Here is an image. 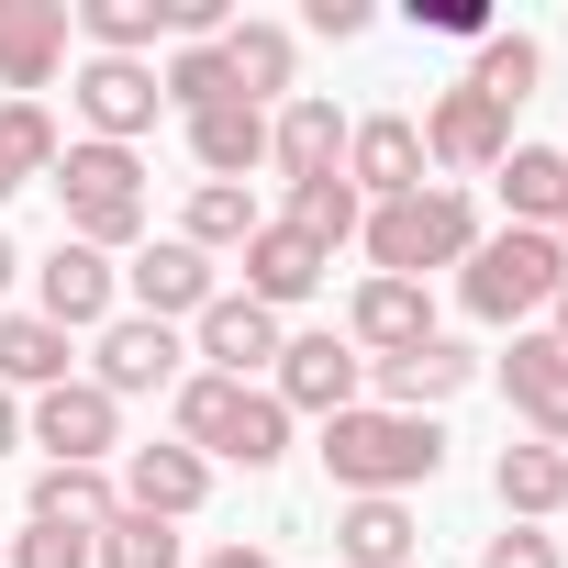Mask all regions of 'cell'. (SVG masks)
I'll return each mask as SVG.
<instances>
[{
  "instance_id": "1",
  "label": "cell",
  "mask_w": 568,
  "mask_h": 568,
  "mask_svg": "<svg viewBox=\"0 0 568 568\" xmlns=\"http://www.w3.org/2000/svg\"><path fill=\"white\" fill-rule=\"evenodd\" d=\"M324 468H335V490H346V501H402V490H424V479L446 468V424L357 402V413H335V424H324Z\"/></svg>"
},
{
  "instance_id": "2",
  "label": "cell",
  "mask_w": 568,
  "mask_h": 568,
  "mask_svg": "<svg viewBox=\"0 0 568 568\" xmlns=\"http://www.w3.org/2000/svg\"><path fill=\"white\" fill-rule=\"evenodd\" d=\"M179 446L201 468H278L291 457V413L267 402V379H179Z\"/></svg>"
},
{
  "instance_id": "3",
  "label": "cell",
  "mask_w": 568,
  "mask_h": 568,
  "mask_svg": "<svg viewBox=\"0 0 568 568\" xmlns=\"http://www.w3.org/2000/svg\"><path fill=\"white\" fill-rule=\"evenodd\" d=\"M357 245H368V278H424V267H468V245H479V201L468 190H413V201H379L368 223H357Z\"/></svg>"
},
{
  "instance_id": "4",
  "label": "cell",
  "mask_w": 568,
  "mask_h": 568,
  "mask_svg": "<svg viewBox=\"0 0 568 568\" xmlns=\"http://www.w3.org/2000/svg\"><path fill=\"white\" fill-rule=\"evenodd\" d=\"M557 291H568V256H557V234H535V223L479 234L468 267H457V302H468L479 324H513V335H524V313H546Z\"/></svg>"
},
{
  "instance_id": "5",
  "label": "cell",
  "mask_w": 568,
  "mask_h": 568,
  "mask_svg": "<svg viewBox=\"0 0 568 568\" xmlns=\"http://www.w3.org/2000/svg\"><path fill=\"white\" fill-rule=\"evenodd\" d=\"M45 190H57L68 234H79V245H101V256H112V245H134V234H145V212H156V201H145V156H134V145H90V134L57 156V179H45Z\"/></svg>"
},
{
  "instance_id": "6",
  "label": "cell",
  "mask_w": 568,
  "mask_h": 568,
  "mask_svg": "<svg viewBox=\"0 0 568 568\" xmlns=\"http://www.w3.org/2000/svg\"><path fill=\"white\" fill-rule=\"evenodd\" d=\"M267 402L278 413H313V424H335V413H357L368 402V357L346 346V335H278V368H267Z\"/></svg>"
},
{
  "instance_id": "7",
  "label": "cell",
  "mask_w": 568,
  "mask_h": 568,
  "mask_svg": "<svg viewBox=\"0 0 568 568\" xmlns=\"http://www.w3.org/2000/svg\"><path fill=\"white\" fill-rule=\"evenodd\" d=\"M34 446H45V468H112L123 457V402L101 390V379H57V390H34Z\"/></svg>"
},
{
  "instance_id": "8",
  "label": "cell",
  "mask_w": 568,
  "mask_h": 568,
  "mask_svg": "<svg viewBox=\"0 0 568 568\" xmlns=\"http://www.w3.org/2000/svg\"><path fill=\"white\" fill-rule=\"evenodd\" d=\"M424 156L446 168V190H468V179H490V168L513 156V112H501V101H479V90L457 79V90H435V101H424Z\"/></svg>"
},
{
  "instance_id": "9",
  "label": "cell",
  "mask_w": 568,
  "mask_h": 568,
  "mask_svg": "<svg viewBox=\"0 0 568 568\" xmlns=\"http://www.w3.org/2000/svg\"><path fill=\"white\" fill-rule=\"evenodd\" d=\"M346 190L379 212V201H413V190H435V156H424V123L413 112H368V123H346Z\"/></svg>"
},
{
  "instance_id": "10",
  "label": "cell",
  "mask_w": 568,
  "mask_h": 568,
  "mask_svg": "<svg viewBox=\"0 0 568 568\" xmlns=\"http://www.w3.org/2000/svg\"><path fill=\"white\" fill-rule=\"evenodd\" d=\"M68 101H79V123H90V145H134V134H156V112H168V90H156V68H134V57H79V79H68Z\"/></svg>"
},
{
  "instance_id": "11",
  "label": "cell",
  "mask_w": 568,
  "mask_h": 568,
  "mask_svg": "<svg viewBox=\"0 0 568 568\" xmlns=\"http://www.w3.org/2000/svg\"><path fill=\"white\" fill-rule=\"evenodd\" d=\"M112 302H123V267H112L101 245L57 234V256L34 267V313H45L57 335H101V324H112Z\"/></svg>"
},
{
  "instance_id": "12",
  "label": "cell",
  "mask_w": 568,
  "mask_h": 568,
  "mask_svg": "<svg viewBox=\"0 0 568 568\" xmlns=\"http://www.w3.org/2000/svg\"><path fill=\"white\" fill-rule=\"evenodd\" d=\"M179 324H145V313H112L101 324V346H90V379L112 390V402H134V390H179Z\"/></svg>"
},
{
  "instance_id": "13",
  "label": "cell",
  "mask_w": 568,
  "mask_h": 568,
  "mask_svg": "<svg viewBox=\"0 0 568 568\" xmlns=\"http://www.w3.org/2000/svg\"><path fill=\"white\" fill-rule=\"evenodd\" d=\"M123 291H134V313H145V324H201L223 278H212V256H201V245L156 234V245H145L134 267H123Z\"/></svg>"
},
{
  "instance_id": "14",
  "label": "cell",
  "mask_w": 568,
  "mask_h": 568,
  "mask_svg": "<svg viewBox=\"0 0 568 568\" xmlns=\"http://www.w3.org/2000/svg\"><path fill=\"white\" fill-rule=\"evenodd\" d=\"M267 168L278 179H346V112L324 101V90H291V101H278L267 112Z\"/></svg>"
},
{
  "instance_id": "15",
  "label": "cell",
  "mask_w": 568,
  "mask_h": 568,
  "mask_svg": "<svg viewBox=\"0 0 568 568\" xmlns=\"http://www.w3.org/2000/svg\"><path fill=\"white\" fill-rule=\"evenodd\" d=\"M435 335V291L424 278H357V302H346V346L379 368V357H413Z\"/></svg>"
},
{
  "instance_id": "16",
  "label": "cell",
  "mask_w": 568,
  "mask_h": 568,
  "mask_svg": "<svg viewBox=\"0 0 568 568\" xmlns=\"http://www.w3.org/2000/svg\"><path fill=\"white\" fill-rule=\"evenodd\" d=\"M190 357H212V379H256V368H278V313L245 291H212V313L190 324Z\"/></svg>"
},
{
  "instance_id": "17",
  "label": "cell",
  "mask_w": 568,
  "mask_h": 568,
  "mask_svg": "<svg viewBox=\"0 0 568 568\" xmlns=\"http://www.w3.org/2000/svg\"><path fill=\"white\" fill-rule=\"evenodd\" d=\"M468 379H479V357H468L457 335H424L413 357H379V368H368L379 413H424V424H435V402H457Z\"/></svg>"
},
{
  "instance_id": "18",
  "label": "cell",
  "mask_w": 568,
  "mask_h": 568,
  "mask_svg": "<svg viewBox=\"0 0 568 568\" xmlns=\"http://www.w3.org/2000/svg\"><path fill=\"white\" fill-rule=\"evenodd\" d=\"M324 267H335V256H324L302 223H256V234H245V302L291 313V302H313V291H324Z\"/></svg>"
},
{
  "instance_id": "19",
  "label": "cell",
  "mask_w": 568,
  "mask_h": 568,
  "mask_svg": "<svg viewBox=\"0 0 568 568\" xmlns=\"http://www.w3.org/2000/svg\"><path fill=\"white\" fill-rule=\"evenodd\" d=\"M68 68V0H0V90L34 101Z\"/></svg>"
},
{
  "instance_id": "20",
  "label": "cell",
  "mask_w": 568,
  "mask_h": 568,
  "mask_svg": "<svg viewBox=\"0 0 568 568\" xmlns=\"http://www.w3.org/2000/svg\"><path fill=\"white\" fill-rule=\"evenodd\" d=\"M212 501V468L168 435V446H123V513H156V524H190Z\"/></svg>"
},
{
  "instance_id": "21",
  "label": "cell",
  "mask_w": 568,
  "mask_h": 568,
  "mask_svg": "<svg viewBox=\"0 0 568 568\" xmlns=\"http://www.w3.org/2000/svg\"><path fill=\"white\" fill-rule=\"evenodd\" d=\"M501 390H513V413L535 424V446H568V346H557V335H513Z\"/></svg>"
},
{
  "instance_id": "22",
  "label": "cell",
  "mask_w": 568,
  "mask_h": 568,
  "mask_svg": "<svg viewBox=\"0 0 568 568\" xmlns=\"http://www.w3.org/2000/svg\"><path fill=\"white\" fill-rule=\"evenodd\" d=\"M223 68H234V101H291V79H302V45H291V23H234L223 34Z\"/></svg>"
},
{
  "instance_id": "23",
  "label": "cell",
  "mask_w": 568,
  "mask_h": 568,
  "mask_svg": "<svg viewBox=\"0 0 568 568\" xmlns=\"http://www.w3.org/2000/svg\"><path fill=\"white\" fill-rule=\"evenodd\" d=\"M190 156H201V179H245V168H267V112H256V101H212V112H190Z\"/></svg>"
},
{
  "instance_id": "24",
  "label": "cell",
  "mask_w": 568,
  "mask_h": 568,
  "mask_svg": "<svg viewBox=\"0 0 568 568\" xmlns=\"http://www.w3.org/2000/svg\"><path fill=\"white\" fill-rule=\"evenodd\" d=\"M413 546H424L413 501H346L335 513V557L346 568H413Z\"/></svg>"
},
{
  "instance_id": "25",
  "label": "cell",
  "mask_w": 568,
  "mask_h": 568,
  "mask_svg": "<svg viewBox=\"0 0 568 568\" xmlns=\"http://www.w3.org/2000/svg\"><path fill=\"white\" fill-rule=\"evenodd\" d=\"M57 379H79V357H68V335L45 324V313H0V390H57Z\"/></svg>"
},
{
  "instance_id": "26",
  "label": "cell",
  "mask_w": 568,
  "mask_h": 568,
  "mask_svg": "<svg viewBox=\"0 0 568 568\" xmlns=\"http://www.w3.org/2000/svg\"><path fill=\"white\" fill-rule=\"evenodd\" d=\"M501 201H513V223H535V234H557V212H568V145H513L501 168Z\"/></svg>"
},
{
  "instance_id": "27",
  "label": "cell",
  "mask_w": 568,
  "mask_h": 568,
  "mask_svg": "<svg viewBox=\"0 0 568 568\" xmlns=\"http://www.w3.org/2000/svg\"><path fill=\"white\" fill-rule=\"evenodd\" d=\"M490 490H501L513 524H546V513L568 501V446H501V457H490Z\"/></svg>"
},
{
  "instance_id": "28",
  "label": "cell",
  "mask_w": 568,
  "mask_h": 568,
  "mask_svg": "<svg viewBox=\"0 0 568 568\" xmlns=\"http://www.w3.org/2000/svg\"><path fill=\"white\" fill-rule=\"evenodd\" d=\"M57 156H68V134H57L45 101H0V201L34 190V179H57Z\"/></svg>"
},
{
  "instance_id": "29",
  "label": "cell",
  "mask_w": 568,
  "mask_h": 568,
  "mask_svg": "<svg viewBox=\"0 0 568 568\" xmlns=\"http://www.w3.org/2000/svg\"><path fill=\"white\" fill-rule=\"evenodd\" d=\"M267 212H256V190L245 179H201L190 190V223H179V245H201V256H245V234H256Z\"/></svg>"
},
{
  "instance_id": "30",
  "label": "cell",
  "mask_w": 568,
  "mask_h": 568,
  "mask_svg": "<svg viewBox=\"0 0 568 568\" xmlns=\"http://www.w3.org/2000/svg\"><path fill=\"white\" fill-rule=\"evenodd\" d=\"M123 513V479L112 468H34V524H112Z\"/></svg>"
},
{
  "instance_id": "31",
  "label": "cell",
  "mask_w": 568,
  "mask_h": 568,
  "mask_svg": "<svg viewBox=\"0 0 568 568\" xmlns=\"http://www.w3.org/2000/svg\"><path fill=\"white\" fill-rule=\"evenodd\" d=\"M79 34H90V57H156L168 45V0H79Z\"/></svg>"
},
{
  "instance_id": "32",
  "label": "cell",
  "mask_w": 568,
  "mask_h": 568,
  "mask_svg": "<svg viewBox=\"0 0 568 568\" xmlns=\"http://www.w3.org/2000/svg\"><path fill=\"white\" fill-rule=\"evenodd\" d=\"M535 79H546V45H535V34H479V68H468V90H479V101L524 112V101H535Z\"/></svg>"
},
{
  "instance_id": "33",
  "label": "cell",
  "mask_w": 568,
  "mask_h": 568,
  "mask_svg": "<svg viewBox=\"0 0 568 568\" xmlns=\"http://www.w3.org/2000/svg\"><path fill=\"white\" fill-rule=\"evenodd\" d=\"M90 568H190V546H179V524H156V513H112V524L90 535Z\"/></svg>"
},
{
  "instance_id": "34",
  "label": "cell",
  "mask_w": 568,
  "mask_h": 568,
  "mask_svg": "<svg viewBox=\"0 0 568 568\" xmlns=\"http://www.w3.org/2000/svg\"><path fill=\"white\" fill-rule=\"evenodd\" d=\"M278 223H302V234H313V245L335 256V245H346V234L368 223V201H357L346 179H302V190H291V212H278Z\"/></svg>"
},
{
  "instance_id": "35",
  "label": "cell",
  "mask_w": 568,
  "mask_h": 568,
  "mask_svg": "<svg viewBox=\"0 0 568 568\" xmlns=\"http://www.w3.org/2000/svg\"><path fill=\"white\" fill-rule=\"evenodd\" d=\"M156 90H168V112L190 123V112H212V101H234V68H223V45H179V57L156 68Z\"/></svg>"
},
{
  "instance_id": "36",
  "label": "cell",
  "mask_w": 568,
  "mask_h": 568,
  "mask_svg": "<svg viewBox=\"0 0 568 568\" xmlns=\"http://www.w3.org/2000/svg\"><path fill=\"white\" fill-rule=\"evenodd\" d=\"M12 568H90V524H23Z\"/></svg>"
},
{
  "instance_id": "37",
  "label": "cell",
  "mask_w": 568,
  "mask_h": 568,
  "mask_svg": "<svg viewBox=\"0 0 568 568\" xmlns=\"http://www.w3.org/2000/svg\"><path fill=\"white\" fill-rule=\"evenodd\" d=\"M479 568H568V557H557V535H546V524H513V535H490V546H479Z\"/></svg>"
},
{
  "instance_id": "38",
  "label": "cell",
  "mask_w": 568,
  "mask_h": 568,
  "mask_svg": "<svg viewBox=\"0 0 568 568\" xmlns=\"http://www.w3.org/2000/svg\"><path fill=\"white\" fill-rule=\"evenodd\" d=\"M413 23H435V34H468V45L490 34V12H479V0H413Z\"/></svg>"
},
{
  "instance_id": "39",
  "label": "cell",
  "mask_w": 568,
  "mask_h": 568,
  "mask_svg": "<svg viewBox=\"0 0 568 568\" xmlns=\"http://www.w3.org/2000/svg\"><path fill=\"white\" fill-rule=\"evenodd\" d=\"M302 23H313V34H335V45H346V34H368V0H313V12H302Z\"/></svg>"
},
{
  "instance_id": "40",
  "label": "cell",
  "mask_w": 568,
  "mask_h": 568,
  "mask_svg": "<svg viewBox=\"0 0 568 568\" xmlns=\"http://www.w3.org/2000/svg\"><path fill=\"white\" fill-rule=\"evenodd\" d=\"M201 568H278V557H267V546H256V535H234V546H212V557H201Z\"/></svg>"
},
{
  "instance_id": "41",
  "label": "cell",
  "mask_w": 568,
  "mask_h": 568,
  "mask_svg": "<svg viewBox=\"0 0 568 568\" xmlns=\"http://www.w3.org/2000/svg\"><path fill=\"white\" fill-rule=\"evenodd\" d=\"M12 446H23V402H12V390H0V457H12Z\"/></svg>"
},
{
  "instance_id": "42",
  "label": "cell",
  "mask_w": 568,
  "mask_h": 568,
  "mask_svg": "<svg viewBox=\"0 0 568 568\" xmlns=\"http://www.w3.org/2000/svg\"><path fill=\"white\" fill-rule=\"evenodd\" d=\"M12 278H23V245H12V234H0V291H12Z\"/></svg>"
},
{
  "instance_id": "43",
  "label": "cell",
  "mask_w": 568,
  "mask_h": 568,
  "mask_svg": "<svg viewBox=\"0 0 568 568\" xmlns=\"http://www.w3.org/2000/svg\"><path fill=\"white\" fill-rule=\"evenodd\" d=\"M546 313H557V324H546V335H557V346H568V291H557V302H546Z\"/></svg>"
},
{
  "instance_id": "44",
  "label": "cell",
  "mask_w": 568,
  "mask_h": 568,
  "mask_svg": "<svg viewBox=\"0 0 568 568\" xmlns=\"http://www.w3.org/2000/svg\"><path fill=\"white\" fill-rule=\"evenodd\" d=\"M557 256H568V212H557Z\"/></svg>"
},
{
  "instance_id": "45",
  "label": "cell",
  "mask_w": 568,
  "mask_h": 568,
  "mask_svg": "<svg viewBox=\"0 0 568 568\" xmlns=\"http://www.w3.org/2000/svg\"><path fill=\"white\" fill-rule=\"evenodd\" d=\"M0 568H12V535H0Z\"/></svg>"
}]
</instances>
